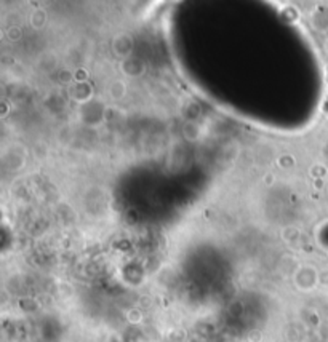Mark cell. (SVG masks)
<instances>
[{"label": "cell", "instance_id": "obj_1", "mask_svg": "<svg viewBox=\"0 0 328 342\" xmlns=\"http://www.w3.org/2000/svg\"><path fill=\"white\" fill-rule=\"evenodd\" d=\"M122 72L128 77H138L144 72V63L138 58H133V56H128L122 61Z\"/></svg>", "mask_w": 328, "mask_h": 342}, {"label": "cell", "instance_id": "obj_2", "mask_svg": "<svg viewBox=\"0 0 328 342\" xmlns=\"http://www.w3.org/2000/svg\"><path fill=\"white\" fill-rule=\"evenodd\" d=\"M127 90H128L127 83L123 82V80H114V82L109 85V95L112 99H115V101H120V99L125 98Z\"/></svg>", "mask_w": 328, "mask_h": 342}, {"label": "cell", "instance_id": "obj_3", "mask_svg": "<svg viewBox=\"0 0 328 342\" xmlns=\"http://www.w3.org/2000/svg\"><path fill=\"white\" fill-rule=\"evenodd\" d=\"M183 133H184L186 139L195 141V139H199V136H200V127L197 125L194 120H189V122H186V125L183 127Z\"/></svg>", "mask_w": 328, "mask_h": 342}]
</instances>
